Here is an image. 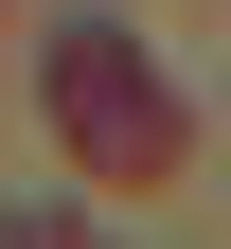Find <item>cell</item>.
I'll use <instances>...</instances> for the list:
<instances>
[{
	"instance_id": "6da1fadb",
	"label": "cell",
	"mask_w": 231,
	"mask_h": 249,
	"mask_svg": "<svg viewBox=\"0 0 231 249\" xmlns=\"http://www.w3.org/2000/svg\"><path fill=\"white\" fill-rule=\"evenodd\" d=\"M36 89H53V142H71L107 196H142V178H178V160H195V107L160 89V53L124 36V18H71V36L36 53Z\"/></svg>"
}]
</instances>
